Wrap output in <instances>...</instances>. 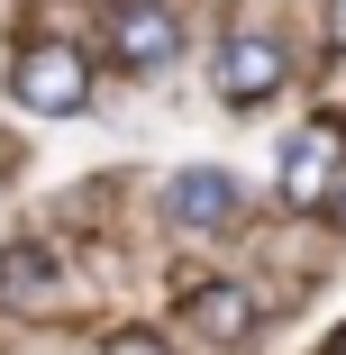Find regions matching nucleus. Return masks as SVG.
Here are the masks:
<instances>
[{"instance_id":"obj_10","label":"nucleus","mask_w":346,"mask_h":355,"mask_svg":"<svg viewBox=\"0 0 346 355\" xmlns=\"http://www.w3.org/2000/svg\"><path fill=\"white\" fill-rule=\"evenodd\" d=\"M328 209H337V228H346V182H337V191H328Z\"/></svg>"},{"instance_id":"obj_4","label":"nucleus","mask_w":346,"mask_h":355,"mask_svg":"<svg viewBox=\"0 0 346 355\" xmlns=\"http://www.w3.org/2000/svg\"><path fill=\"white\" fill-rule=\"evenodd\" d=\"M182 55V28L164 0H128L119 10V64H137V73H164V64Z\"/></svg>"},{"instance_id":"obj_2","label":"nucleus","mask_w":346,"mask_h":355,"mask_svg":"<svg viewBox=\"0 0 346 355\" xmlns=\"http://www.w3.org/2000/svg\"><path fill=\"white\" fill-rule=\"evenodd\" d=\"M0 310L55 319V310H64V264H55L46 246H0Z\"/></svg>"},{"instance_id":"obj_9","label":"nucleus","mask_w":346,"mask_h":355,"mask_svg":"<svg viewBox=\"0 0 346 355\" xmlns=\"http://www.w3.org/2000/svg\"><path fill=\"white\" fill-rule=\"evenodd\" d=\"M328 46L346 55V0H328Z\"/></svg>"},{"instance_id":"obj_8","label":"nucleus","mask_w":346,"mask_h":355,"mask_svg":"<svg viewBox=\"0 0 346 355\" xmlns=\"http://www.w3.org/2000/svg\"><path fill=\"white\" fill-rule=\"evenodd\" d=\"M101 355H173V346H164V337H155V328H119V337H110V346H101Z\"/></svg>"},{"instance_id":"obj_1","label":"nucleus","mask_w":346,"mask_h":355,"mask_svg":"<svg viewBox=\"0 0 346 355\" xmlns=\"http://www.w3.org/2000/svg\"><path fill=\"white\" fill-rule=\"evenodd\" d=\"M19 101L28 110H83L92 101V64L73 46H28L19 55Z\"/></svg>"},{"instance_id":"obj_5","label":"nucleus","mask_w":346,"mask_h":355,"mask_svg":"<svg viewBox=\"0 0 346 355\" xmlns=\"http://www.w3.org/2000/svg\"><path fill=\"white\" fill-rule=\"evenodd\" d=\"M164 200H173L182 228H228V219H237V173H219V164H182V173L164 182Z\"/></svg>"},{"instance_id":"obj_7","label":"nucleus","mask_w":346,"mask_h":355,"mask_svg":"<svg viewBox=\"0 0 346 355\" xmlns=\"http://www.w3.org/2000/svg\"><path fill=\"white\" fill-rule=\"evenodd\" d=\"M191 328H210L219 346H237L255 328V301L237 292V282H200V292H191Z\"/></svg>"},{"instance_id":"obj_6","label":"nucleus","mask_w":346,"mask_h":355,"mask_svg":"<svg viewBox=\"0 0 346 355\" xmlns=\"http://www.w3.org/2000/svg\"><path fill=\"white\" fill-rule=\"evenodd\" d=\"M337 191V128H301L292 146H283V200H328Z\"/></svg>"},{"instance_id":"obj_3","label":"nucleus","mask_w":346,"mask_h":355,"mask_svg":"<svg viewBox=\"0 0 346 355\" xmlns=\"http://www.w3.org/2000/svg\"><path fill=\"white\" fill-rule=\"evenodd\" d=\"M283 73H292V55L273 46V37H237V46L219 55V101L255 110V101H273V92H283Z\"/></svg>"}]
</instances>
